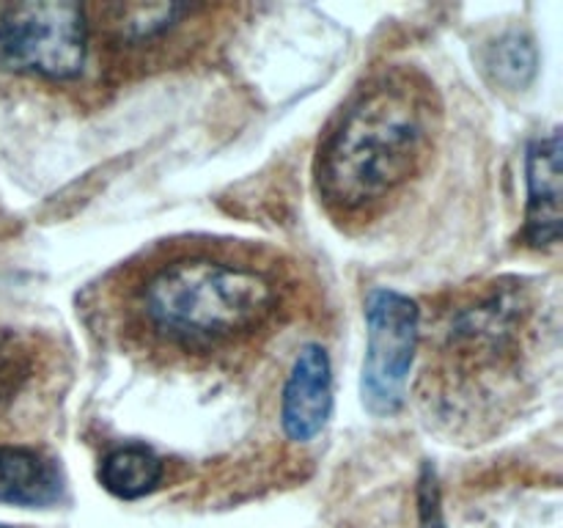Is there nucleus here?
<instances>
[{"label":"nucleus","mask_w":563,"mask_h":528,"mask_svg":"<svg viewBox=\"0 0 563 528\" xmlns=\"http://www.w3.org/2000/svg\"><path fill=\"white\" fill-rule=\"evenodd\" d=\"M27 372H31L27 352L22 350L14 336L0 330V405L20 391V385L27 380Z\"/></svg>","instance_id":"obj_12"},{"label":"nucleus","mask_w":563,"mask_h":528,"mask_svg":"<svg viewBox=\"0 0 563 528\" xmlns=\"http://www.w3.org/2000/svg\"><path fill=\"white\" fill-rule=\"evenodd\" d=\"M91 16L66 0H33L0 9V72L71 82L91 55Z\"/></svg>","instance_id":"obj_4"},{"label":"nucleus","mask_w":563,"mask_h":528,"mask_svg":"<svg viewBox=\"0 0 563 528\" xmlns=\"http://www.w3.org/2000/svg\"><path fill=\"white\" fill-rule=\"evenodd\" d=\"M531 302L520 280H498L449 314L440 330L434 374H440V391L449 394L493 377H504L520 366L526 346Z\"/></svg>","instance_id":"obj_3"},{"label":"nucleus","mask_w":563,"mask_h":528,"mask_svg":"<svg viewBox=\"0 0 563 528\" xmlns=\"http://www.w3.org/2000/svg\"><path fill=\"white\" fill-rule=\"evenodd\" d=\"M64 498V476L47 457L22 446H0V504L44 509Z\"/></svg>","instance_id":"obj_9"},{"label":"nucleus","mask_w":563,"mask_h":528,"mask_svg":"<svg viewBox=\"0 0 563 528\" xmlns=\"http://www.w3.org/2000/svg\"><path fill=\"white\" fill-rule=\"evenodd\" d=\"M537 47L520 31L504 33L498 42L489 47L487 66L493 72L495 82L506 88H526L537 75Z\"/></svg>","instance_id":"obj_11"},{"label":"nucleus","mask_w":563,"mask_h":528,"mask_svg":"<svg viewBox=\"0 0 563 528\" xmlns=\"http://www.w3.org/2000/svg\"><path fill=\"white\" fill-rule=\"evenodd\" d=\"M280 308L269 270L207 251L148 264L126 289V328L157 352L181 358L231 355L267 333Z\"/></svg>","instance_id":"obj_2"},{"label":"nucleus","mask_w":563,"mask_h":528,"mask_svg":"<svg viewBox=\"0 0 563 528\" xmlns=\"http://www.w3.org/2000/svg\"><path fill=\"white\" fill-rule=\"evenodd\" d=\"M528 209L526 242L537 251L561 240V135L559 130L533 138L526 157Z\"/></svg>","instance_id":"obj_8"},{"label":"nucleus","mask_w":563,"mask_h":528,"mask_svg":"<svg viewBox=\"0 0 563 528\" xmlns=\"http://www.w3.org/2000/svg\"><path fill=\"white\" fill-rule=\"evenodd\" d=\"M421 522L423 528H445L443 515H440L438 482H434L432 468H423L421 476Z\"/></svg>","instance_id":"obj_13"},{"label":"nucleus","mask_w":563,"mask_h":528,"mask_svg":"<svg viewBox=\"0 0 563 528\" xmlns=\"http://www.w3.org/2000/svg\"><path fill=\"white\" fill-rule=\"evenodd\" d=\"M333 413V369L324 346L306 344L295 358L284 388L280 421L284 432L297 443L317 438Z\"/></svg>","instance_id":"obj_6"},{"label":"nucleus","mask_w":563,"mask_h":528,"mask_svg":"<svg viewBox=\"0 0 563 528\" xmlns=\"http://www.w3.org/2000/svg\"><path fill=\"white\" fill-rule=\"evenodd\" d=\"M0 528H11V526H3V522H0Z\"/></svg>","instance_id":"obj_14"},{"label":"nucleus","mask_w":563,"mask_h":528,"mask_svg":"<svg viewBox=\"0 0 563 528\" xmlns=\"http://www.w3.org/2000/svg\"><path fill=\"white\" fill-rule=\"evenodd\" d=\"M207 6H179V3H124L104 6L99 14V36L104 33V42L113 53L141 55L157 53L165 42L176 36L187 22L201 16Z\"/></svg>","instance_id":"obj_7"},{"label":"nucleus","mask_w":563,"mask_h":528,"mask_svg":"<svg viewBox=\"0 0 563 528\" xmlns=\"http://www.w3.org/2000/svg\"><path fill=\"white\" fill-rule=\"evenodd\" d=\"M440 130L434 86L416 69H385L352 94L324 130L313 179L324 209L366 220L427 165Z\"/></svg>","instance_id":"obj_1"},{"label":"nucleus","mask_w":563,"mask_h":528,"mask_svg":"<svg viewBox=\"0 0 563 528\" xmlns=\"http://www.w3.org/2000/svg\"><path fill=\"white\" fill-rule=\"evenodd\" d=\"M366 333L363 405L374 416H394L405 405L421 336V311L416 300L394 289H372L366 297Z\"/></svg>","instance_id":"obj_5"},{"label":"nucleus","mask_w":563,"mask_h":528,"mask_svg":"<svg viewBox=\"0 0 563 528\" xmlns=\"http://www.w3.org/2000/svg\"><path fill=\"white\" fill-rule=\"evenodd\" d=\"M165 476V465L146 446H119L104 454L99 465V482L121 501H137L154 493Z\"/></svg>","instance_id":"obj_10"}]
</instances>
